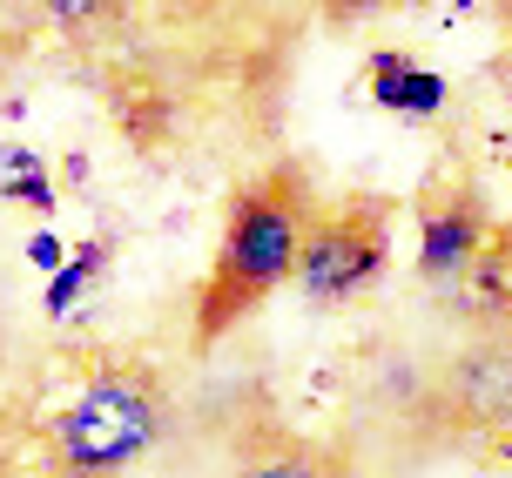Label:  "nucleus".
<instances>
[{"mask_svg":"<svg viewBox=\"0 0 512 478\" xmlns=\"http://www.w3.org/2000/svg\"><path fill=\"white\" fill-rule=\"evenodd\" d=\"M317 209H324V196H317L310 169L290 162V155H277L270 169H256L230 196V216H223V236H216V256H209V277L196 290V324H189L196 357H209L230 330H243L283 283L297 277V256H304V236H310Z\"/></svg>","mask_w":512,"mask_h":478,"instance_id":"obj_1","label":"nucleus"},{"mask_svg":"<svg viewBox=\"0 0 512 478\" xmlns=\"http://www.w3.org/2000/svg\"><path fill=\"white\" fill-rule=\"evenodd\" d=\"M176 431V391L142 357H102L88 384L48 418L61 478H128Z\"/></svg>","mask_w":512,"mask_h":478,"instance_id":"obj_2","label":"nucleus"},{"mask_svg":"<svg viewBox=\"0 0 512 478\" xmlns=\"http://www.w3.org/2000/svg\"><path fill=\"white\" fill-rule=\"evenodd\" d=\"M411 431L425 445H499L512 438V317H486L432 364Z\"/></svg>","mask_w":512,"mask_h":478,"instance_id":"obj_3","label":"nucleus"},{"mask_svg":"<svg viewBox=\"0 0 512 478\" xmlns=\"http://www.w3.org/2000/svg\"><path fill=\"white\" fill-rule=\"evenodd\" d=\"M391 229H398V202L351 189V196L324 202L310 216L304 256H297V297L310 310H344V303L371 297L391 270Z\"/></svg>","mask_w":512,"mask_h":478,"instance_id":"obj_4","label":"nucleus"},{"mask_svg":"<svg viewBox=\"0 0 512 478\" xmlns=\"http://www.w3.org/2000/svg\"><path fill=\"white\" fill-rule=\"evenodd\" d=\"M411 216H418V283L465 290V277L479 270L492 229H499L479 169H432L425 189L411 196Z\"/></svg>","mask_w":512,"mask_h":478,"instance_id":"obj_5","label":"nucleus"},{"mask_svg":"<svg viewBox=\"0 0 512 478\" xmlns=\"http://www.w3.org/2000/svg\"><path fill=\"white\" fill-rule=\"evenodd\" d=\"M230 478H358V465L310 438V431H290L277 418H256V425L236 431L230 445Z\"/></svg>","mask_w":512,"mask_h":478,"instance_id":"obj_6","label":"nucleus"},{"mask_svg":"<svg viewBox=\"0 0 512 478\" xmlns=\"http://www.w3.org/2000/svg\"><path fill=\"white\" fill-rule=\"evenodd\" d=\"M364 95L378 101L384 115H398V122H438L445 101H452V81L418 68L405 48H378L371 68H364Z\"/></svg>","mask_w":512,"mask_h":478,"instance_id":"obj_7","label":"nucleus"},{"mask_svg":"<svg viewBox=\"0 0 512 478\" xmlns=\"http://www.w3.org/2000/svg\"><path fill=\"white\" fill-rule=\"evenodd\" d=\"M14 7V21L27 27H54V34H95L122 14L128 0H7Z\"/></svg>","mask_w":512,"mask_h":478,"instance_id":"obj_8","label":"nucleus"},{"mask_svg":"<svg viewBox=\"0 0 512 478\" xmlns=\"http://www.w3.org/2000/svg\"><path fill=\"white\" fill-rule=\"evenodd\" d=\"M465 290L479 297V324L486 317H512V223L492 229V243L479 256V270L465 277Z\"/></svg>","mask_w":512,"mask_h":478,"instance_id":"obj_9","label":"nucleus"},{"mask_svg":"<svg viewBox=\"0 0 512 478\" xmlns=\"http://www.w3.org/2000/svg\"><path fill=\"white\" fill-rule=\"evenodd\" d=\"M102 256H108V236H88V243H75V256L61 263V277H48V310H54V317L75 310V297L102 277Z\"/></svg>","mask_w":512,"mask_h":478,"instance_id":"obj_10","label":"nucleus"},{"mask_svg":"<svg viewBox=\"0 0 512 478\" xmlns=\"http://www.w3.org/2000/svg\"><path fill=\"white\" fill-rule=\"evenodd\" d=\"M405 0H317V21L331 27V34H351V27L378 21V14H398Z\"/></svg>","mask_w":512,"mask_h":478,"instance_id":"obj_11","label":"nucleus"},{"mask_svg":"<svg viewBox=\"0 0 512 478\" xmlns=\"http://www.w3.org/2000/svg\"><path fill=\"white\" fill-rule=\"evenodd\" d=\"M0 196L21 202V209H41V216H48V209H54V182H48V176H21V182H0Z\"/></svg>","mask_w":512,"mask_h":478,"instance_id":"obj_12","label":"nucleus"},{"mask_svg":"<svg viewBox=\"0 0 512 478\" xmlns=\"http://www.w3.org/2000/svg\"><path fill=\"white\" fill-rule=\"evenodd\" d=\"M68 256H75V250H68L54 229H41V236L27 243V263H34V270H48V277H61V263H68Z\"/></svg>","mask_w":512,"mask_h":478,"instance_id":"obj_13","label":"nucleus"},{"mask_svg":"<svg viewBox=\"0 0 512 478\" xmlns=\"http://www.w3.org/2000/svg\"><path fill=\"white\" fill-rule=\"evenodd\" d=\"M21 176H48V169H41V155H34V149L7 142V149H0V182H21Z\"/></svg>","mask_w":512,"mask_h":478,"instance_id":"obj_14","label":"nucleus"},{"mask_svg":"<svg viewBox=\"0 0 512 478\" xmlns=\"http://www.w3.org/2000/svg\"><path fill=\"white\" fill-rule=\"evenodd\" d=\"M492 14H499V27L512 34V0H492Z\"/></svg>","mask_w":512,"mask_h":478,"instance_id":"obj_15","label":"nucleus"}]
</instances>
